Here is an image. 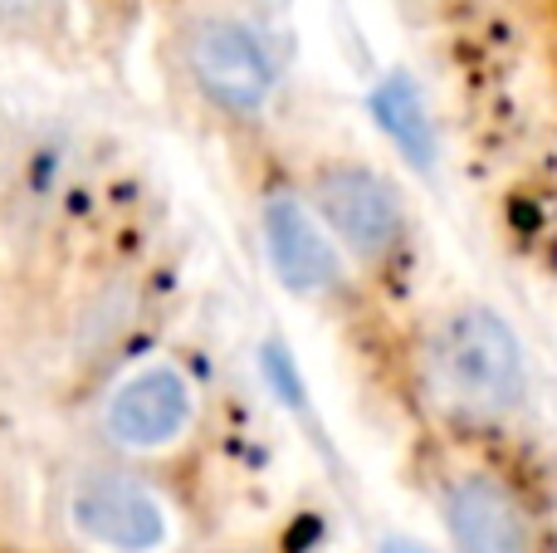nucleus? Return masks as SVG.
Instances as JSON below:
<instances>
[{
    "mask_svg": "<svg viewBox=\"0 0 557 553\" xmlns=\"http://www.w3.org/2000/svg\"><path fill=\"white\" fill-rule=\"evenodd\" d=\"M176 69L225 118H255L278 88V54L240 10H191L172 35Z\"/></svg>",
    "mask_w": 557,
    "mask_h": 553,
    "instance_id": "f257e3e1",
    "label": "nucleus"
},
{
    "mask_svg": "<svg viewBox=\"0 0 557 553\" xmlns=\"http://www.w3.org/2000/svg\"><path fill=\"white\" fill-rule=\"evenodd\" d=\"M431 372L445 402L474 417H504L523 402L529 372L513 329L484 304H460L431 333Z\"/></svg>",
    "mask_w": 557,
    "mask_h": 553,
    "instance_id": "f03ea898",
    "label": "nucleus"
},
{
    "mask_svg": "<svg viewBox=\"0 0 557 553\" xmlns=\"http://www.w3.org/2000/svg\"><path fill=\"white\" fill-rule=\"evenodd\" d=\"M308 206L347 265L382 270L406 241V206L382 172L362 162H323L308 182Z\"/></svg>",
    "mask_w": 557,
    "mask_h": 553,
    "instance_id": "7ed1b4c3",
    "label": "nucleus"
},
{
    "mask_svg": "<svg viewBox=\"0 0 557 553\" xmlns=\"http://www.w3.org/2000/svg\"><path fill=\"white\" fill-rule=\"evenodd\" d=\"M69 519L98 553H157L172 534L166 505L127 470H88L69 490Z\"/></svg>",
    "mask_w": 557,
    "mask_h": 553,
    "instance_id": "20e7f679",
    "label": "nucleus"
},
{
    "mask_svg": "<svg viewBox=\"0 0 557 553\" xmlns=\"http://www.w3.org/2000/svg\"><path fill=\"white\" fill-rule=\"evenodd\" d=\"M260 235L264 255H270L274 274L284 290L304 294V299H333L347 280V260L313 216L308 196L274 186L260 201Z\"/></svg>",
    "mask_w": 557,
    "mask_h": 553,
    "instance_id": "39448f33",
    "label": "nucleus"
},
{
    "mask_svg": "<svg viewBox=\"0 0 557 553\" xmlns=\"http://www.w3.org/2000/svg\"><path fill=\"white\" fill-rule=\"evenodd\" d=\"M191 382L172 362H147L113 388L103 402V437L117 451H162L191 427Z\"/></svg>",
    "mask_w": 557,
    "mask_h": 553,
    "instance_id": "423d86ee",
    "label": "nucleus"
},
{
    "mask_svg": "<svg viewBox=\"0 0 557 553\" xmlns=\"http://www.w3.org/2000/svg\"><path fill=\"white\" fill-rule=\"evenodd\" d=\"M455 553H533V515L494 470H460L441 495Z\"/></svg>",
    "mask_w": 557,
    "mask_h": 553,
    "instance_id": "0eeeda50",
    "label": "nucleus"
},
{
    "mask_svg": "<svg viewBox=\"0 0 557 553\" xmlns=\"http://www.w3.org/2000/svg\"><path fill=\"white\" fill-rule=\"evenodd\" d=\"M372 113H376V123L386 127V137H392V143L401 147L416 167H431L435 127H431V118H425V108H421V94H416L401 74H392L372 94Z\"/></svg>",
    "mask_w": 557,
    "mask_h": 553,
    "instance_id": "6e6552de",
    "label": "nucleus"
},
{
    "mask_svg": "<svg viewBox=\"0 0 557 553\" xmlns=\"http://www.w3.org/2000/svg\"><path fill=\"white\" fill-rule=\"evenodd\" d=\"M69 25V0H0V39L45 45Z\"/></svg>",
    "mask_w": 557,
    "mask_h": 553,
    "instance_id": "1a4fd4ad",
    "label": "nucleus"
},
{
    "mask_svg": "<svg viewBox=\"0 0 557 553\" xmlns=\"http://www.w3.org/2000/svg\"><path fill=\"white\" fill-rule=\"evenodd\" d=\"M382 553H431L421 544V539H406V534H396V539H386L382 544Z\"/></svg>",
    "mask_w": 557,
    "mask_h": 553,
    "instance_id": "9d476101",
    "label": "nucleus"
}]
</instances>
